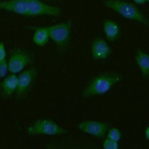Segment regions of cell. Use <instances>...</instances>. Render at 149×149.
<instances>
[{"label": "cell", "mask_w": 149, "mask_h": 149, "mask_svg": "<svg viewBox=\"0 0 149 149\" xmlns=\"http://www.w3.org/2000/svg\"><path fill=\"white\" fill-rule=\"evenodd\" d=\"M122 79L123 77L120 74L113 72L98 75L88 82L87 85L84 87L81 95L85 98L104 95L108 93L114 85L119 83Z\"/></svg>", "instance_id": "6da1fadb"}, {"label": "cell", "mask_w": 149, "mask_h": 149, "mask_svg": "<svg viewBox=\"0 0 149 149\" xmlns=\"http://www.w3.org/2000/svg\"><path fill=\"white\" fill-rule=\"evenodd\" d=\"M103 5L125 19L149 26V18H147L142 11L133 4L123 0H104Z\"/></svg>", "instance_id": "7a4b0ae2"}, {"label": "cell", "mask_w": 149, "mask_h": 149, "mask_svg": "<svg viewBox=\"0 0 149 149\" xmlns=\"http://www.w3.org/2000/svg\"><path fill=\"white\" fill-rule=\"evenodd\" d=\"M73 22L72 20H68L63 23L54 24L48 26L49 38L52 40L58 48L65 49L70 40Z\"/></svg>", "instance_id": "3957f363"}, {"label": "cell", "mask_w": 149, "mask_h": 149, "mask_svg": "<svg viewBox=\"0 0 149 149\" xmlns=\"http://www.w3.org/2000/svg\"><path fill=\"white\" fill-rule=\"evenodd\" d=\"M27 133L29 135H61L69 131L52 120L40 119L28 127Z\"/></svg>", "instance_id": "277c9868"}, {"label": "cell", "mask_w": 149, "mask_h": 149, "mask_svg": "<svg viewBox=\"0 0 149 149\" xmlns=\"http://www.w3.org/2000/svg\"><path fill=\"white\" fill-rule=\"evenodd\" d=\"M33 61V55L22 49H15L12 51L8 61L9 72L17 74L23 72L25 68Z\"/></svg>", "instance_id": "5b68a950"}, {"label": "cell", "mask_w": 149, "mask_h": 149, "mask_svg": "<svg viewBox=\"0 0 149 149\" xmlns=\"http://www.w3.org/2000/svg\"><path fill=\"white\" fill-rule=\"evenodd\" d=\"M38 75V70L36 68H30L21 72L18 76L17 88L16 91L17 96L18 98H22L26 96L32 88L34 81Z\"/></svg>", "instance_id": "8992f818"}, {"label": "cell", "mask_w": 149, "mask_h": 149, "mask_svg": "<svg viewBox=\"0 0 149 149\" xmlns=\"http://www.w3.org/2000/svg\"><path fill=\"white\" fill-rule=\"evenodd\" d=\"M78 128L82 133L93 135L97 138H102L107 134L109 125L99 121H83L78 124Z\"/></svg>", "instance_id": "52a82bcc"}, {"label": "cell", "mask_w": 149, "mask_h": 149, "mask_svg": "<svg viewBox=\"0 0 149 149\" xmlns=\"http://www.w3.org/2000/svg\"><path fill=\"white\" fill-rule=\"evenodd\" d=\"M0 10L29 17L30 0H6L0 2Z\"/></svg>", "instance_id": "ba28073f"}, {"label": "cell", "mask_w": 149, "mask_h": 149, "mask_svg": "<svg viewBox=\"0 0 149 149\" xmlns=\"http://www.w3.org/2000/svg\"><path fill=\"white\" fill-rule=\"evenodd\" d=\"M91 53L93 59L99 61H104L112 54V48L106 40L102 38H96L93 41L91 47Z\"/></svg>", "instance_id": "9c48e42d"}, {"label": "cell", "mask_w": 149, "mask_h": 149, "mask_svg": "<svg viewBox=\"0 0 149 149\" xmlns=\"http://www.w3.org/2000/svg\"><path fill=\"white\" fill-rule=\"evenodd\" d=\"M134 60L141 72V74L145 78L149 77V54L142 49H137L134 55Z\"/></svg>", "instance_id": "30bf717a"}, {"label": "cell", "mask_w": 149, "mask_h": 149, "mask_svg": "<svg viewBox=\"0 0 149 149\" xmlns=\"http://www.w3.org/2000/svg\"><path fill=\"white\" fill-rule=\"evenodd\" d=\"M103 32L108 40L114 41L120 36V26L112 19H106L103 22Z\"/></svg>", "instance_id": "8fae6325"}, {"label": "cell", "mask_w": 149, "mask_h": 149, "mask_svg": "<svg viewBox=\"0 0 149 149\" xmlns=\"http://www.w3.org/2000/svg\"><path fill=\"white\" fill-rule=\"evenodd\" d=\"M18 77L16 74H11L6 76L2 82V94L4 97H9L14 93H16L17 88Z\"/></svg>", "instance_id": "7c38bea8"}, {"label": "cell", "mask_w": 149, "mask_h": 149, "mask_svg": "<svg viewBox=\"0 0 149 149\" xmlns=\"http://www.w3.org/2000/svg\"><path fill=\"white\" fill-rule=\"evenodd\" d=\"M32 36V41L38 47H44L49 40V33L47 27H36Z\"/></svg>", "instance_id": "4fadbf2b"}, {"label": "cell", "mask_w": 149, "mask_h": 149, "mask_svg": "<svg viewBox=\"0 0 149 149\" xmlns=\"http://www.w3.org/2000/svg\"><path fill=\"white\" fill-rule=\"evenodd\" d=\"M107 138H110V139H112V140L119 142L121 140V138H122L121 131L119 130L118 128H116V127H112V128L108 129V131H107Z\"/></svg>", "instance_id": "5bb4252c"}, {"label": "cell", "mask_w": 149, "mask_h": 149, "mask_svg": "<svg viewBox=\"0 0 149 149\" xmlns=\"http://www.w3.org/2000/svg\"><path fill=\"white\" fill-rule=\"evenodd\" d=\"M102 147L104 149H118L119 148V143L117 141L112 140L110 138H106L103 141Z\"/></svg>", "instance_id": "9a60e30c"}, {"label": "cell", "mask_w": 149, "mask_h": 149, "mask_svg": "<svg viewBox=\"0 0 149 149\" xmlns=\"http://www.w3.org/2000/svg\"><path fill=\"white\" fill-rule=\"evenodd\" d=\"M9 72L8 70V64L6 61V60L0 61V78L6 77Z\"/></svg>", "instance_id": "2e32d148"}, {"label": "cell", "mask_w": 149, "mask_h": 149, "mask_svg": "<svg viewBox=\"0 0 149 149\" xmlns=\"http://www.w3.org/2000/svg\"><path fill=\"white\" fill-rule=\"evenodd\" d=\"M6 48L3 42H0V61L6 60Z\"/></svg>", "instance_id": "e0dca14e"}, {"label": "cell", "mask_w": 149, "mask_h": 149, "mask_svg": "<svg viewBox=\"0 0 149 149\" xmlns=\"http://www.w3.org/2000/svg\"><path fill=\"white\" fill-rule=\"evenodd\" d=\"M133 1L137 5H144L147 2L146 0H133Z\"/></svg>", "instance_id": "ac0fdd59"}, {"label": "cell", "mask_w": 149, "mask_h": 149, "mask_svg": "<svg viewBox=\"0 0 149 149\" xmlns=\"http://www.w3.org/2000/svg\"><path fill=\"white\" fill-rule=\"evenodd\" d=\"M145 136L149 141V126L146 127V131H145Z\"/></svg>", "instance_id": "d6986e66"}, {"label": "cell", "mask_w": 149, "mask_h": 149, "mask_svg": "<svg viewBox=\"0 0 149 149\" xmlns=\"http://www.w3.org/2000/svg\"><path fill=\"white\" fill-rule=\"evenodd\" d=\"M50 1H57V0H50Z\"/></svg>", "instance_id": "ffe728a7"}, {"label": "cell", "mask_w": 149, "mask_h": 149, "mask_svg": "<svg viewBox=\"0 0 149 149\" xmlns=\"http://www.w3.org/2000/svg\"><path fill=\"white\" fill-rule=\"evenodd\" d=\"M146 1H147V2H149V0H146Z\"/></svg>", "instance_id": "44dd1931"}]
</instances>
